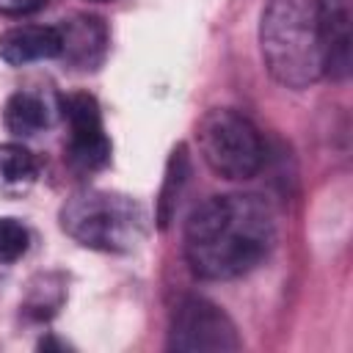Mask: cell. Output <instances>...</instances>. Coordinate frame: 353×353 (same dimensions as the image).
Listing matches in <instances>:
<instances>
[{
    "label": "cell",
    "instance_id": "30bf717a",
    "mask_svg": "<svg viewBox=\"0 0 353 353\" xmlns=\"http://www.w3.org/2000/svg\"><path fill=\"white\" fill-rule=\"evenodd\" d=\"M188 176H190V154H188V146L185 143H176L168 154V163H165V176H163V188H160V196H157V212H154V221H157V229H168L174 215H176V204L182 199V190L188 185Z\"/></svg>",
    "mask_w": 353,
    "mask_h": 353
},
{
    "label": "cell",
    "instance_id": "5b68a950",
    "mask_svg": "<svg viewBox=\"0 0 353 353\" xmlns=\"http://www.w3.org/2000/svg\"><path fill=\"white\" fill-rule=\"evenodd\" d=\"M168 347L179 353H223L237 350L240 336L221 306L207 298L188 295L171 312Z\"/></svg>",
    "mask_w": 353,
    "mask_h": 353
},
{
    "label": "cell",
    "instance_id": "8fae6325",
    "mask_svg": "<svg viewBox=\"0 0 353 353\" xmlns=\"http://www.w3.org/2000/svg\"><path fill=\"white\" fill-rule=\"evenodd\" d=\"M3 121H6L8 132L28 138V135L41 132L50 124V108H47V102L39 94H33V91H17L6 102Z\"/></svg>",
    "mask_w": 353,
    "mask_h": 353
},
{
    "label": "cell",
    "instance_id": "9a60e30c",
    "mask_svg": "<svg viewBox=\"0 0 353 353\" xmlns=\"http://www.w3.org/2000/svg\"><path fill=\"white\" fill-rule=\"evenodd\" d=\"M99 3H105V0H99Z\"/></svg>",
    "mask_w": 353,
    "mask_h": 353
},
{
    "label": "cell",
    "instance_id": "9c48e42d",
    "mask_svg": "<svg viewBox=\"0 0 353 353\" xmlns=\"http://www.w3.org/2000/svg\"><path fill=\"white\" fill-rule=\"evenodd\" d=\"M39 179V160L22 143H0V196L19 199Z\"/></svg>",
    "mask_w": 353,
    "mask_h": 353
},
{
    "label": "cell",
    "instance_id": "5bb4252c",
    "mask_svg": "<svg viewBox=\"0 0 353 353\" xmlns=\"http://www.w3.org/2000/svg\"><path fill=\"white\" fill-rule=\"evenodd\" d=\"M50 0H0V11L8 17H25V14H36L47 6Z\"/></svg>",
    "mask_w": 353,
    "mask_h": 353
},
{
    "label": "cell",
    "instance_id": "6da1fadb",
    "mask_svg": "<svg viewBox=\"0 0 353 353\" xmlns=\"http://www.w3.org/2000/svg\"><path fill=\"white\" fill-rule=\"evenodd\" d=\"M276 245V218L256 193H226L201 201L185 223V259L210 281L245 276Z\"/></svg>",
    "mask_w": 353,
    "mask_h": 353
},
{
    "label": "cell",
    "instance_id": "4fadbf2b",
    "mask_svg": "<svg viewBox=\"0 0 353 353\" xmlns=\"http://www.w3.org/2000/svg\"><path fill=\"white\" fill-rule=\"evenodd\" d=\"M30 245L28 229L17 218H0V265H11L25 256Z\"/></svg>",
    "mask_w": 353,
    "mask_h": 353
},
{
    "label": "cell",
    "instance_id": "ba28073f",
    "mask_svg": "<svg viewBox=\"0 0 353 353\" xmlns=\"http://www.w3.org/2000/svg\"><path fill=\"white\" fill-rule=\"evenodd\" d=\"M61 55V33L52 25H17L0 33V58L11 66Z\"/></svg>",
    "mask_w": 353,
    "mask_h": 353
},
{
    "label": "cell",
    "instance_id": "277c9868",
    "mask_svg": "<svg viewBox=\"0 0 353 353\" xmlns=\"http://www.w3.org/2000/svg\"><path fill=\"white\" fill-rule=\"evenodd\" d=\"M196 138L204 163L223 179H251L265 165V141L259 130L248 116L232 108H215L204 113Z\"/></svg>",
    "mask_w": 353,
    "mask_h": 353
},
{
    "label": "cell",
    "instance_id": "7c38bea8",
    "mask_svg": "<svg viewBox=\"0 0 353 353\" xmlns=\"http://www.w3.org/2000/svg\"><path fill=\"white\" fill-rule=\"evenodd\" d=\"M350 72V33H347V11L328 8V63L325 74L334 80L347 77Z\"/></svg>",
    "mask_w": 353,
    "mask_h": 353
},
{
    "label": "cell",
    "instance_id": "8992f818",
    "mask_svg": "<svg viewBox=\"0 0 353 353\" xmlns=\"http://www.w3.org/2000/svg\"><path fill=\"white\" fill-rule=\"evenodd\" d=\"M61 116L69 127L66 141V160L80 171H99L110 163V138L102 127L99 102L85 94L74 91L61 97Z\"/></svg>",
    "mask_w": 353,
    "mask_h": 353
},
{
    "label": "cell",
    "instance_id": "52a82bcc",
    "mask_svg": "<svg viewBox=\"0 0 353 353\" xmlns=\"http://www.w3.org/2000/svg\"><path fill=\"white\" fill-rule=\"evenodd\" d=\"M61 33V55L77 72H94L108 52L110 33L108 25L94 14H74L58 25Z\"/></svg>",
    "mask_w": 353,
    "mask_h": 353
},
{
    "label": "cell",
    "instance_id": "3957f363",
    "mask_svg": "<svg viewBox=\"0 0 353 353\" xmlns=\"http://www.w3.org/2000/svg\"><path fill=\"white\" fill-rule=\"evenodd\" d=\"M61 226L80 245L97 251H132L146 234V212L121 193L83 190L61 207Z\"/></svg>",
    "mask_w": 353,
    "mask_h": 353
},
{
    "label": "cell",
    "instance_id": "7a4b0ae2",
    "mask_svg": "<svg viewBox=\"0 0 353 353\" xmlns=\"http://www.w3.org/2000/svg\"><path fill=\"white\" fill-rule=\"evenodd\" d=\"M259 50L270 77L309 88L325 77L328 6L323 0H270L259 19Z\"/></svg>",
    "mask_w": 353,
    "mask_h": 353
}]
</instances>
